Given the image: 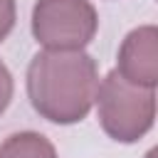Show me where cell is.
Segmentation results:
<instances>
[{
    "instance_id": "obj_7",
    "label": "cell",
    "mask_w": 158,
    "mask_h": 158,
    "mask_svg": "<svg viewBox=\"0 0 158 158\" xmlns=\"http://www.w3.org/2000/svg\"><path fill=\"white\" fill-rule=\"evenodd\" d=\"M17 20V5L15 0H0V42L12 32Z\"/></svg>"
},
{
    "instance_id": "obj_2",
    "label": "cell",
    "mask_w": 158,
    "mask_h": 158,
    "mask_svg": "<svg viewBox=\"0 0 158 158\" xmlns=\"http://www.w3.org/2000/svg\"><path fill=\"white\" fill-rule=\"evenodd\" d=\"M94 104L99 126L116 143H136L153 128L156 89L136 86L116 69L99 81Z\"/></svg>"
},
{
    "instance_id": "obj_1",
    "label": "cell",
    "mask_w": 158,
    "mask_h": 158,
    "mask_svg": "<svg viewBox=\"0 0 158 158\" xmlns=\"http://www.w3.org/2000/svg\"><path fill=\"white\" fill-rule=\"evenodd\" d=\"M99 86V67L84 49H42L27 67V96L49 123L72 126L86 118Z\"/></svg>"
},
{
    "instance_id": "obj_4",
    "label": "cell",
    "mask_w": 158,
    "mask_h": 158,
    "mask_svg": "<svg viewBox=\"0 0 158 158\" xmlns=\"http://www.w3.org/2000/svg\"><path fill=\"white\" fill-rule=\"evenodd\" d=\"M116 72L136 86L156 89L158 84V30L156 25H141L123 37L118 47Z\"/></svg>"
},
{
    "instance_id": "obj_5",
    "label": "cell",
    "mask_w": 158,
    "mask_h": 158,
    "mask_svg": "<svg viewBox=\"0 0 158 158\" xmlns=\"http://www.w3.org/2000/svg\"><path fill=\"white\" fill-rule=\"evenodd\" d=\"M0 158H57V151L47 136L37 131H17L0 143Z\"/></svg>"
},
{
    "instance_id": "obj_6",
    "label": "cell",
    "mask_w": 158,
    "mask_h": 158,
    "mask_svg": "<svg viewBox=\"0 0 158 158\" xmlns=\"http://www.w3.org/2000/svg\"><path fill=\"white\" fill-rule=\"evenodd\" d=\"M12 94H15V81H12V74H10L7 64L0 59V114H5V109L10 106Z\"/></svg>"
},
{
    "instance_id": "obj_3",
    "label": "cell",
    "mask_w": 158,
    "mask_h": 158,
    "mask_svg": "<svg viewBox=\"0 0 158 158\" xmlns=\"http://www.w3.org/2000/svg\"><path fill=\"white\" fill-rule=\"evenodd\" d=\"M96 30L99 15L89 0H37L32 7V37L44 49H84Z\"/></svg>"
}]
</instances>
